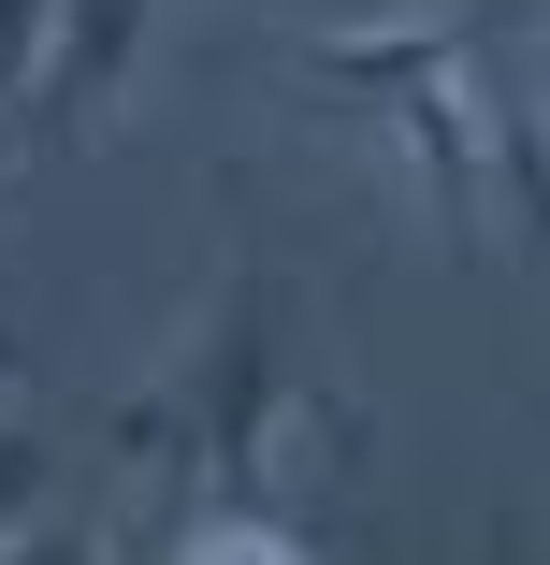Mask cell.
I'll return each instance as SVG.
<instances>
[{
    "label": "cell",
    "instance_id": "5",
    "mask_svg": "<svg viewBox=\"0 0 550 565\" xmlns=\"http://www.w3.org/2000/svg\"><path fill=\"white\" fill-rule=\"evenodd\" d=\"M44 435H15V420H0V536H30V508H44Z\"/></svg>",
    "mask_w": 550,
    "mask_h": 565
},
{
    "label": "cell",
    "instance_id": "4",
    "mask_svg": "<svg viewBox=\"0 0 550 565\" xmlns=\"http://www.w3.org/2000/svg\"><path fill=\"white\" fill-rule=\"evenodd\" d=\"M44 44H58V0H0V117H30Z\"/></svg>",
    "mask_w": 550,
    "mask_h": 565
},
{
    "label": "cell",
    "instance_id": "6",
    "mask_svg": "<svg viewBox=\"0 0 550 565\" xmlns=\"http://www.w3.org/2000/svg\"><path fill=\"white\" fill-rule=\"evenodd\" d=\"M15 131H30V117H0V160H15Z\"/></svg>",
    "mask_w": 550,
    "mask_h": 565
},
{
    "label": "cell",
    "instance_id": "3",
    "mask_svg": "<svg viewBox=\"0 0 550 565\" xmlns=\"http://www.w3.org/2000/svg\"><path fill=\"white\" fill-rule=\"evenodd\" d=\"M145 15H160V0H58V44H44V87H30V131L44 146H87L101 117H117V87L145 58Z\"/></svg>",
    "mask_w": 550,
    "mask_h": 565
},
{
    "label": "cell",
    "instance_id": "2",
    "mask_svg": "<svg viewBox=\"0 0 550 565\" xmlns=\"http://www.w3.org/2000/svg\"><path fill=\"white\" fill-rule=\"evenodd\" d=\"M290 73L304 87H334V102H377V131L420 160V189H434V233L450 247H478L493 233V117H478V15H377V30H319V44H290Z\"/></svg>",
    "mask_w": 550,
    "mask_h": 565
},
{
    "label": "cell",
    "instance_id": "1",
    "mask_svg": "<svg viewBox=\"0 0 550 565\" xmlns=\"http://www.w3.org/2000/svg\"><path fill=\"white\" fill-rule=\"evenodd\" d=\"M276 420H290V333H276V290L233 276V290H217V319H203V349L174 363V392L117 420L131 465H174L160 551H304Z\"/></svg>",
    "mask_w": 550,
    "mask_h": 565
}]
</instances>
